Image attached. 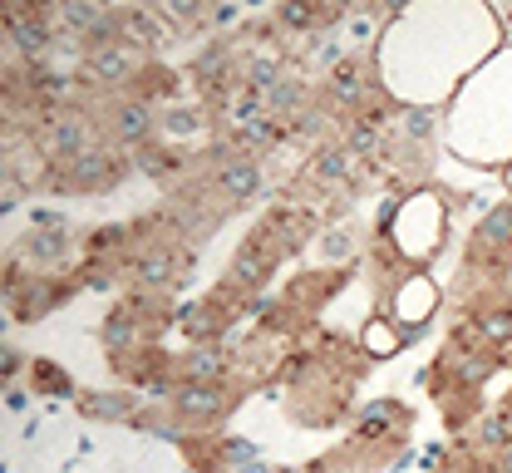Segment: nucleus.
<instances>
[{"label":"nucleus","mask_w":512,"mask_h":473,"mask_svg":"<svg viewBox=\"0 0 512 473\" xmlns=\"http://www.w3.org/2000/svg\"><path fill=\"white\" fill-rule=\"evenodd\" d=\"M365 168H370V163H360V158L335 138V143H325V148H316V153L306 158V173H301V178H306L316 193H325V198H340V203L350 198V203H355V198L365 193V178H370Z\"/></svg>","instance_id":"obj_10"},{"label":"nucleus","mask_w":512,"mask_h":473,"mask_svg":"<svg viewBox=\"0 0 512 473\" xmlns=\"http://www.w3.org/2000/svg\"><path fill=\"white\" fill-rule=\"evenodd\" d=\"M30 400H35V395H30L25 385H5V409H10V414H25Z\"/></svg>","instance_id":"obj_32"},{"label":"nucleus","mask_w":512,"mask_h":473,"mask_svg":"<svg viewBox=\"0 0 512 473\" xmlns=\"http://www.w3.org/2000/svg\"><path fill=\"white\" fill-rule=\"evenodd\" d=\"M74 276H79L84 291H114V286L124 281V267H119V262H79Z\"/></svg>","instance_id":"obj_29"},{"label":"nucleus","mask_w":512,"mask_h":473,"mask_svg":"<svg viewBox=\"0 0 512 473\" xmlns=\"http://www.w3.org/2000/svg\"><path fill=\"white\" fill-rule=\"evenodd\" d=\"M30 360H35V355H25V350H15V345L5 340V350H0V370H5V385H15V375H20V370H30Z\"/></svg>","instance_id":"obj_30"},{"label":"nucleus","mask_w":512,"mask_h":473,"mask_svg":"<svg viewBox=\"0 0 512 473\" xmlns=\"http://www.w3.org/2000/svg\"><path fill=\"white\" fill-rule=\"evenodd\" d=\"M409 439H414V409L404 400H394V395H375L370 405L355 409L345 449L370 473H380L409 449Z\"/></svg>","instance_id":"obj_2"},{"label":"nucleus","mask_w":512,"mask_h":473,"mask_svg":"<svg viewBox=\"0 0 512 473\" xmlns=\"http://www.w3.org/2000/svg\"><path fill=\"white\" fill-rule=\"evenodd\" d=\"M276 473H311V469H291V464H276Z\"/></svg>","instance_id":"obj_35"},{"label":"nucleus","mask_w":512,"mask_h":473,"mask_svg":"<svg viewBox=\"0 0 512 473\" xmlns=\"http://www.w3.org/2000/svg\"><path fill=\"white\" fill-rule=\"evenodd\" d=\"M133 434H153V439H168V444H183L188 439V429H183V419L173 414L168 400H143V409L133 414V424H128Z\"/></svg>","instance_id":"obj_26"},{"label":"nucleus","mask_w":512,"mask_h":473,"mask_svg":"<svg viewBox=\"0 0 512 473\" xmlns=\"http://www.w3.org/2000/svg\"><path fill=\"white\" fill-rule=\"evenodd\" d=\"M158 114L153 104L133 99V94H119V99H104L99 104V119H104V138L124 153H138L148 143H158Z\"/></svg>","instance_id":"obj_12"},{"label":"nucleus","mask_w":512,"mask_h":473,"mask_svg":"<svg viewBox=\"0 0 512 473\" xmlns=\"http://www.w3.org/2000/svg\"><path fill=\"white\" fill-rule=\"evenodd\" d=\"M84 252V242L69 227H25L20 232V262L35 271H60Z\"/></svg>","instance_id":"obj_17"},{"label":"nucleus","mask_w":512,"mask_h":473,"mask_svg":"<svg viewBox=\"0 0 512 473\" xmlns=\"http://www.w3.org/2000/svg\"><path fill=\"white\" fill-rule=\"evenodd\" d=\"M247 385H178L173 395H168V405L173 414L183 419V429L188 434H212V429H222L237 409L247 405Z\"/></svg>","instance_id":"obj_7"},{"label":"nucleus","mask_w":512,"mask_h":473,"mask_svg":"<svg viewBox=\"0 0 512 473\" xmlns=\"http://www.w3.org/2000/svg\"><path fill=\"white\" fill-rule=\"evenodd\" d=\"M261 227L276 237V247L286 257H301L306 247H316V237L325 232L320 212L311 203H301V198H276V203L261 212Z\"/></svg>","instance_id":"obj_13"},{"label":"nucleus","mask_w":512,"mask_h":473,"mask_svg":"<svg viewBox=\"0 0 512 473\" xmlns=\"http://www.w3.org/2000/svg\"><path fill=\"white\" fill-rule=\"evenodd\" d=\"M25 227H69V222H64V212H60V207H35Z\"/></svg>","instance_id":"obj_31"},{"label":"nucleus","mask_w":512,"mask_h":473,"mask_svg":"<svg viewBox=\"0 0 512 473\" xmlns=\"http://www.w3.org/2000/svg\"><path fill=\"white\" fill-rule=\"evenodd\" d=\"M222 473H276V464H266V459H247V464H232V469Z\"/></svg>","instance_id":"obj_33"},{"label":"nucleus","mask_w":512,"mask_h":473,"mask_svg":"<svg viewBox=\"0 0 512 473\" xmlns=\"http://www.w3.org/2000/svg\"><path fill=\"white\" fill-rule=\"evenodd\" d=\"M439 306H444V286H439L429 271H409L380 301V316H389V321L404 331V340H419L429 331V321L439 316Z\"/></svg>","instance_id":"obj_9"},{"label":"nucleus","mask_w":512,"mask_h":473,"mask_svg":"<svg viewBox=\"0 0 512 473\" xmlns=\"http://www.w3.org/2000/svg\"><path fill=\"white\" fill-rule=\"evenodd\" d=\"M178 385H232V350L227 345H183L173 355Z\"/></svg>","instance_id":"obj_18"},{"label":"nucleus","mask_w":512,"mask_h":473,"mask_svg":"<svg viewBox=\"0 0 512 473\" xmlns=\"http://www.w3.org/2000/svg\"><path fill=\"white\" fill-rule=\"evenodd\" d=\"M458 193H444V188H409V193H394L380 203V217H375V237L384 247H394V257L409 271H429V262L448 247V222H453V203Z\"/></svg>","instance_id":"obj_1"},{"label":"nucleus","mask_w":512,"mask_h":473,"mask_svg":"<svg viewBox=\"0 0 512 473\" xmlns=\"http://www.w3.org/2000/svg\"><path fill=\"white\" fill-rule=\"evenodd\" d=\"M143 69V55H133L128 45H114V50H99V55H84L79 60V79L99 94V99H119V94H133V79Z\"/></svg>","instance_id":"obj_14"},{"label":"nucleus","mask_w":512,"mask_h":473,"mask_svg":"<svg viewBox=\"0 0 512 473\" xmlns=\"http://www.w3.org/2000/svg\"><path fill=\"white\" fill-rule=\"evenodd\" d=\"M79 291H84V286H79L74 271H69V276H60V271H30V281L20 286V296L5 301V316L20 321V326H35V321L55 316L60 306H69Z\"/></svg>","instance_id":"obj_11"},{"label":"nucleus","mask_w":512,"mask_h":473,"mask_svg":"<svg viewBox=\"0 0 512 473\" xmlns=\"http://www.w3.org/2000/svg\"><path fill=\"white\" fill-rule=\"evenodd\" d=\"M119 40L143 60H163L178 45V35L163 25L158 5H119Z\"/></svg>","instance_id":"obj_15"},{"label":"nucleus","mask_w":512,"mask_h":473,"mask_svg":"<svg viewBox=\"0 0 512 473\" xmlns=\"http://www.w3.org/2000/svg\"><path fill=\"white\" fill-rule=\"evenodd\" d=\"M463 276H468L463 291H473L478 281L488 286V281L512 276V203H493V212L478 217V227L463 247Z\"/></svg>","instance_id":"obj_5"},{"label":"nucleus","mask_w":512,"mask_h":473,"mask_svg":"<svg viewBox=\"0 0 512 473\" xmlns=\"http://www.w3.org/2000/svg\"><path fill=\"white\" fill-rule=\"evenodd\" d=\"M247 311H252V301L237 286L217 281L202 301L178 306V336L188 340V345H227V336L247 321Z\"/></svg>","instance_id":"obj_6"},{"label":"nucleus","mask_w":512,"mask_h":473,"mask_svg":"<svg viewBox=\"0 0 512 473\" xmlns=\"http://www.w3.org/2000/svg\"><path fill=\"white\" fill-rule=\"evenodd\" d=\"M99 345H104V355L114 360V355H128V350L153 345V340L143 336V326L133 321V311H128L124 301H114V306H109V316L99 321Z\"/></svg>","instance_id":"obj_23"},{"label":"nucleus","mask_w":512,"mask_h":473,"mask_svg":"<svg viewBox=\"0 0 512 473\" xmlns=\"http://www.w3.org/2000/svg\"><path fill=\"white\" fill-rule=\"evenodd\" d=\"M133 178V153L114 148L109 138L89 153H79L69 168H50L40 198H109Z\"/></svg>","instance_id":"obj_3"},{"label":"nucleus","mask_w":512,"mask_h":473,"mask_svg":"<svg viewBox=\"0 0 512 473\" xmlns=\"http://www.w3.org/2000/svg\"><path fill=\"white\" fill-rule=\"evenodd\" d=\"M483 459H498L503 449L512 444V409L508 405H498V409H488L478 424H473V439H468Z\"/></svg>","instance_id":"obj_27"},{"label":"nucleus","mask_w":512,"mask_h":473,"mask_svg":"<svg viewBox=\"0 0 512 473\" xmlns=\"http://www.w3.org/2000/svg\"><path fill=\"white\" fill-rule=\"evenodd\" d=\"M158 138L188 148V138H217V124H212L207 104H183V99H178V104H168V109L158 114Z\"/></svg>","instance_id":"obj_20"},{"label":"nucleus","mask_w":512,"mask_h":473,"mask_svg":"<svg viewBox=\"0 0 512 473\" xmlns=\"http://www.w3.org/2000/svg\"><path fill=\"white\" fill-rule=\"evenodd\" d=\"M286 262H291V257H286V252L276 247V237L256 222L252 232L237 242V252H232V262H227V276H222V281L237 286L247 301H256V296H266V286L276 281V271L286 267Z\"/></svg>","instance_id":"obj_8"},{"label":"nucleus","mask_w":512,"mask_h":473,"mask_svg":"<svg viewBox=\"0 0 512 473\" xmlns=\"http://www.w3.org/2000/svg\"><path fill=\"white\" fill-rule=\"evenodd\" d=\"M404 345H409V340H404V331H399L389 316H370L365 331H360V350H365L375 365H380V360H394V355H404Z\"/></svg>","instance_id":"obj_28"},{"label":"nucleus","mask_w":512,"mask_h":473,"mask_svg":"<svg viewBox=\"0 0 512 473\" xmlns=\"http://www.w3.org/2000/svg\"><path fill=\"white\" fill-rule=\"evenodd\" d=\"M25 390L30 395H50V400H79V385H74V375L64 370V365H55L50 355H35L30 360V370H25Z\"/></svg>","instance_id":"obj_24"},{"label":"nucleus","mask_w":512,"mask_h":473,"mask_svg":"<svg viewBox=\"0 0 512 473\" xmlns=\"http://www.w3.org/2000/svg\"><path fill=\"white\" fill-rule=\"evenodd\" d=\"M316 252L325 267H355L365 257V232L355 222H325V232L316 237Z\"/></svg>","instance_id":"obj_21"},{"label":"nucleus","mask_w":512,"mask_h":473,"mask_svg":"<svg viewBox=\"0 0 512 473\" xmlns=\"http://www.w3.org/2000/svg\"><path fill=\"white\" fill-rule=\"evenodd\" d=\"M350 276L355 267H320V271H301V276H291L286 281V291H281V301H291L301 316H311L316 321L320 311L350 286Z\"/></svg>","instance_id":"obj_16"},{"label":"nucleus","mask_w":512,"mask_h":473,"mask_svg":"<svg viewBox=\"0 0 512 473\" xmlns=\"http://www.w3.org/2000/svg\"><path fill=\"white\" fill-rule=\"evenodd\" d=\"M178 89H183V79H178V69L168 65V60H143L138 79H133V99H143L153 109L178 104Z\"/></svg>","instance_id":"obj_22"},{"label":"nucleus","mask_w":512,"mask_h":473,"mask_svg":"<svg viewBox=\"0 0 512 473\" xmlns=\"http://www.w3.org/2000/svg\"><path fill=\"white\" fill-rule=\"evenodd\" d=\"M143 409V400L124 390V385H114V390H79V400H74V414L79 419H89V424H133V414Z\"/></svg>","instance_id":"obj_19"},{"label":"nucleus","mask_w":512,"mask_h":473,"mask_svg":"<svg viewBox=\"0 0 512 473\" xmlns=\"http://www.w3.org/2000/svg\"><path fill=\"white\" fill-rule=\"evenodd\" d=\"M197 271V247L183 237H158V242H143L133 247L124 267V286L128 291H148V296H178Z\"/></svg>","instance_id":"obj_4"},{"label":"nucleus","mask_w":512,"mask_h":473,"mask_svg":"<svg viewBox=\"0 0 512 473\" xmlns=\"http://www.w3.org/2000/svg\"><path fill=\"white\" fill-rule=\"evenodd\" d=\"M439 114H444L439 104H404L399 109V124H394V138L409 143V148H429L434 134H439V124H444Z\"/></svg>","instance_id":"obj_25"},{"label":"nucleus","mask_w":512,"mask_h":473,"mask_svg":"<svg viewBox=\"0 0 512 473\" xmlns=\"http://www.w3.org/2000/svg\"><path fill=\"white\" fill-rule=\"evenodd\" d=\"M493 473H512V444L498 454V459H493Z\"/></svg>","instance_id":"obj_34"}]
</instances>
